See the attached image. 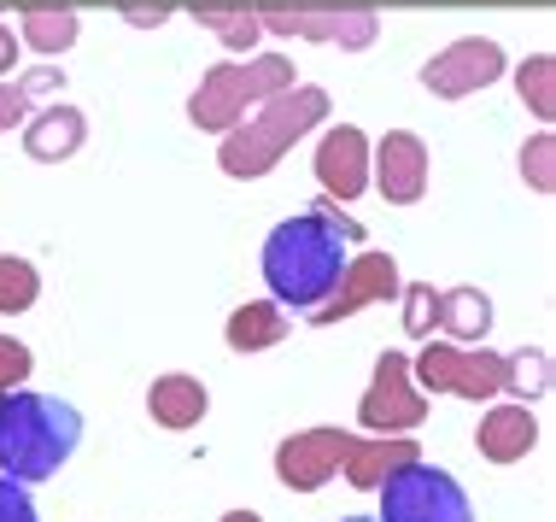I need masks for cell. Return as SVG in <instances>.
I'll use <instances>...</instances> for the list:
<instances>
[{"instance_id": "cell-16", "label": "cell", "mask_w": 556, "mask_h": 522, "mask_svg": "<svg viewBox=\"0 0 556 522\" xmlns=\"http://www.w3.org/2000/svg\"><path fill=\"white\" fill-rule=\"evenodd\" d=\"M147 411H153L159 428H193V423H205V411H212V394H205L200 376L170 370V376H159L153 387H147Z\"/></svg>"}, {"instance_id": "cell-21", "label": "cell", "mask_w": 556, "mask_h": 522, "mask_svg": "<svg viewBox=\"0 0 556 522\" xmlns=\"http://www.w3.org/2000/svg\"><path fill=\"white\" fill-rule=\"evenodd\" d=\"M41 300V276L36 264L18 259V252H0V318H18Z\"/></svg>"}, {"instance_id": "cell-24", "label": "cell", "mask_w": 556, "mask_h": 522, "mask_svg": "<svg viewBox=\"0 0 556 522\" xmlns=\"http://www.w3.org/2000/svg\"><path fill=\"white\" fill-rule=\"evenodd\" d=\"M404 294V335L416 340H433V318H440V294H433V282H410Z\"/></svg>"}, {"instance_id": "cell-5", "label": "cell", "mask_w": 556, "mask_h": 522, "mask_svg": "<svg viewBox=\"0 0 556 522\" xmlns=\"http://www.w3.org/2000/svg\"><path fill=\"white\" fill-rule=\"evenodd\" d=\"M375 494H381V517L375 522H475L469 494L440 464H428V458L399 464Z\"/></svg>"}, {"instance_id": "cell-6", "label": "cell", "mask_w": 556, "mask_h": 522, "mask_svg": "<svg viewBox=\"0 0 556 522\" xmlns=\"http://www.w3.org/2000/svg\"><path fill=\"white\" fill-rule=\"evenodd\" d=\"M416 387L451 399H498L504 394V352L486 347H457V340H428L422 358L410 364Z\"/></svg>"}, {"instance_id": "cell-31", "label": "cell", "mask_w": 556, "mask_h": 522, "mask_svg": "<svg viewBox=\"0 0 556 522\" xmlns=\"http://www.w3.org/2000/svg\"><path fill=\"white\" fill-rule=\"evenodd\" d=\"M12 59H18V48H12V29L0 24V71H12Z\"/></svg>"}, {"instance_id": "cell-2", "label": "cell", "mask_w": 556, "mask_h": 522, "mask_svg": "<svg viewBox=\"0 0 556 522\" xmlns=\"http://www.w3.org/2000/svg\"><path fill=\"white\" fill-rule=\"evenodd\" d=\"M83 446V411L53 394L12 387L0 394V475L12 482H48L77 458Z\"/></svg>"}, {"instance_id": "cell-15", "label": "cell", "mask_w": 556, "mask_h": 522, "mask_svg": "<svg viewBox=\"0 0 556 522\" xmlns=\"http://www.w3.org/2000/svg\"><path fill=\"white\" fill-rule=\"evenodd\" d=\"M410 458H422V446H416V435H357L352 452H345V482L364 487V494H375V487L387 482L399 464H410Z\"/></svg>"}, {"instance_id": "cell-27", "label": "cell", "mask_w": 556, "mask_h": 522, "mask_svg": "<svg viewBox=\"0 0 556 522\" xmlns=\"http://www.w3.org/2000/svg\"><path fill=\"white\" fill-rule=\"evenodd\" d=\"M36 370V358H29L24 340L0 335V394H12V387H24V376Z\"/></svg>"}, {"instance_id": "cell-33", "label": "cell", "mask_w": 556, "mask_h": 522, "mask_svg": "<svg viewBox=\"0 0 556 522\" xmlns=\"http://www.w3.org/2000/svg\"><path fill=\"white\" fill-rule=\"evenodd\" d=\"M340 522H375V517H340Z\"/></svg>"}, {"instance_id": "cell-23", "label": "cell", "mask_w": 556, "mask_h": 522, "mask_svg": "<svg viewBox=\"0 0 556 522\" xmlns=\"http://www.w3.org/2000/svg\"><path fill=\"white\" fill-rule=\"evenodd\" d=\"M556 65H551V53H533L528 65L516 71V88H521V100H528V107L539 112V117H551L556 112Z\"/></svg>"}, {"instance_id": "cell-18", "label": "cell", "mask_w": 556, "mask_h": 522, "mask_svg": "<svg viewBox=\"0 0 556 522\" xmlns=\"http://www.w3.org/2000/svg\"><path fill=\"white\" fill-rule=\"evenodd\" d=\"M88 136V117L77 107H53V112H41V117H29V159H41V165H53V159H71L83 147Z\"/></svg>"}, {"instance_id": "cell-13", "label": "cell", "mask_w": 556, "mask_h": 522, "mask_svg": "<svg viewBox=\"0 0 556 522\" xmlns=\"http://www.w3.org/2000/svg\"><path fill=\"white\" fill-rule=\"evenodd\" d=\"M317 183L328 200H357L369 188V136L357 124H334L317 141Z\"/></svg>"}, {"instance_id": "cell-12", "label": "cell", "mask_w": 556, "mask_h": 522, "mask_svg": "<svg viewBox=\"0 0 556 522\" xmlns=\"http://www.w3.org/2000/svg\"><path fill=\"white\" fill-rule=\"evenodd\" d=\"M375 183L393 206H416L428 194V141L416 129H387L375 147Z\"/></svg>"}, {"instance_id": "cell-17", "label": "cell", "mask_w": 556, "mask_h": 522, "mask_svg": "<svg viewBox=\"0 0 556 522\" xmlns=\"http://www.w3.org/2000/svg\"><path fill=\"white\" fill-rule=\"evenodd\" d=\"M433 330H440L445 340H457V347H480L486 330H492V300L480 288H445Z\"/></svg>"}, {"instance_id": "cell-9", "label": "cell", "mask_w": 556, "mask_h": 522, "mask_svg": "<svg viewBox=\"0 0 556 522\" xmlns=\"http://www.w3.org/2000/svg\"><path fill=\"white\" fill-rule=\"evenodd\" d=\"M399 264L387 259V252H357V259H345V271L334 282V294L311 311V323L317 330H334L340 318H357V311L381 306V300H399Z\"/></svg>"}, {"instance_id": "cell-19", "label": "cell", "mask_w": 556, "mask_h": 522, "mask_svg": "<svg viewBox=\"0 0 556 522\" xmlns=\"http://www.w3.org/2000/svg\"><path fill=\"white\" fill-rule=\"evenodd\" d=\"M288 311H281L276 300H247L229 318V347L235 352H264V347H281L288 340Z\"/></svg>"}, {"instance_id": "cell-26", "label": "cell", "mask_w": 556, "mask_h": 522, "mask_svg": "<svg viewBox=\"0 0 556 522\" xmlns=\"http://www.w3.org/2000/svg\"><path fill=\"white\" fill-rule=\"evenodd\" d=\"M551 165H556V141L551 136H533L528 147H521V176H528L539 194H551V183H556Z\"/></svg>"}, {"instance_id": "cell-29", "label": "cell", "mask_w": 556, "mask_h": 522, "mask_svg": "<svg viewBox=\"0 0 556 522\" xmlns=\"http://www.w3.org/2000/svg\"><path fill=\"white\" fill-rule=\"evenodd\" d=\"M18 95H29V100H41V95H65V71H59V65L29 71V77H18Z\"/></svg>"}, {"instance_id": "cell-28", "label": "cell", "mask_w": 556, "mask_h": 522, "mask_svg": "<svg viewBox=\"0 0 556 522\" xmlns=\"http://www.w3.org/2000/svg\"><path fill=\"white\" fill-rule=\"evenodd\" d=\"M0 522H41L36 517V499H29V482L0 475Z\"/></svg>"}, {"instance_id": "cell-25", "label": "cell", "mask_w": 556, "mask_h": 522, "mask_svg": "<svg viewBox=\"0 0 556 522\" xmlns=\"http://www.w3.org/2000/svg\"><path fill=\"white\" fill-rule=\"evenodd\" d=\"M205 29H217L229 48H252L258 41V12H200Z\"/></svg>"}, {"instance_id": "cell-3", "label": "cell", "mask_w": 556, "mask_h": 522, "mask_svg": "<svg viewBox=\"0 0 556 522\" xmlns=\"http://www.w3.org/2000/svg\"><path fill=\"white\" fill-rule=\"evenodd\" d=\"M328 117V95L317 83H288L276 88L269 100H258V112L240 117L235 129H223V147H217V165L229 176H269L281 159L293 153V141H305Z\"/></svg>"}, {"instance_id": "cell-8", "label": "cell", "mask_w": 556, "mask_h": 522, "mask_svg": "<svg viewBox=\"0 0 556 522\" xmlns=\"http://www.w3.org/2000/svg\"><path fill=\"white\" fill-rule=\"evenodd\" d=\"M352 440H357L352 428H299L276 446V482L293 487V494H317L340 475Z\"/></svg>"}, {"instance_id": "cell-10", "label": "cell", "mask_w": 556, "mask_h": 522, "mask_svg": "<svg viewBox=\"0 0 556 522\" xmlns=\"http://www.w3.org/2000/svg\"><path fill=\"white\" fill-rule=\"evenodd\" d=\"M504 77V48L492 36H463L451 41L445 53H433L422 65V88L440 100H463V95H480L486 83Z\"/></svg>"}, {"instance_id": "cell-1", "label": "cell", "mask_w": 556, "mask_h": 522, "mask_svg": "<svg viewBox=\"0 0 556 522\" xmlns=\"http://www.w3.org/2000/svg\"><path fill=\"white\" fill-rule=\"evenodd\" d=\"M352 241H364V223L340 217L328 200L288 217V223H276L269 241H264V282H269V294H276V306H293L311 318V311L334 294Z\"/></svg>"}, {"instance_id": "cell-7", "label": "cell", "mask_w": 556, "mask_h": 522, "mask_svg": "<svg viewBox=\"0 0 556 522\" xmlns=\"http://www.w3.org/2000/svg\"><path fill=\"white\" fill-rule=\"evenodd\" d=\"M357 423L369 435H416L428 423V394L410 376V358L404 352H381L375 358V382L357 399Z\"/></svg>"}, {"instance_id": "cell-32", "label": "cell", "mask_w": 556, "mask_h": 522, "mask_svg": "<svg viewBox=\"0 0 556 522\" xmlns=\"http://www.w3.org/2000/svg\"><path fill=\"white\" fill-rule=\"evenodd\" d=\"M223 522H264V517H258V511H229Z\"/></svg>"}, {"instance_id": "cell-14", "label": "cell", "mask_w": 556, "mask_h": 522, "mask_svg": "<svg viewBox=\"0 0 556 522\" xmlns=\"http://www.w3.org/2000/svg\"><path fill=\"white\" fill-rule=\"evenodd\" d=\"M539 446V417L528 411V399H516V406H492L480 417L475 428V452L486 458V464H521Z\"/></svg>"}, {"instance_id": "cell-22", "label": "cell", "mask_w": 556, "mask_h": 522, "mask_svg": "<svg viewBox=\"0 0 556 522\" xmlns=\"http://www.w3.org/2000/svg\"><path fill=\"white\" fill-rule=\"evenodd\" d=\"M551 387V358L545 352H509L504 358V394L539 399Z\"/></svg>"}, {"instance_id": "cell-30", "label": "cell", "mask_w": 556, "mask_h": 522, "mask_svg": "<svg viewBox=\"0 0 556 522\" xmlns=\"http://www.w3.org/2000/svg\"><path fill=\"white\" fill-rule=\"evenodd\" d=\"M29 107H36V100H29V95H18V83H12V88H0V136H7L12 124H24V117H29Z\"/></svg>"}, {"instance_id": "cell-20", "label": "cell", "mask_w": 556, "mask_h": 522, "mask_svg": "<svg viewBox=\"0 0 556 522\" xmlns=\"http://www.w3.org/2000/svg\"><path fill=\"white\" fill-rule=\"evenodd\" d=\"M77 12H71V7H29L24 12V41H29V48H36V53H65L71 48V41H77Z\"/></svg>"}, {"instance_id": "cell-11", "label": "cell", "mask_w": 556, "mask_h": 522, "mask_svg": "<svg viewBox=\"0 0 556 522\" xmlns=\"http://www.w3.org/2000/svg\"><path fill=\"white\" fill-rule=\"evenodd\" d=\"M258 29H276V36H305V41H328V48H345V53H357V48H369L375 41V12L364 7H345V12H311V7H269L258 12Z\"/></svg>"}, {"instance_id": "cell-4", "label": "cell", "mask_w": 556, "mask_h": 522, "mask_svg": "<svg viewBox=\"0 0 556 522\" xmlns=\"http://www.w3.org/2000/svg\"><path fill=\"white\" fill-rule=\"evenodd\" d=\"M288 83H293V59H281V53H258V59H247V65H240V59H223V65H212L200 77V88H193L188 117L200 129H212V136H223V129H235L258 100H269Z\"/></svg>"}]
</instances>
